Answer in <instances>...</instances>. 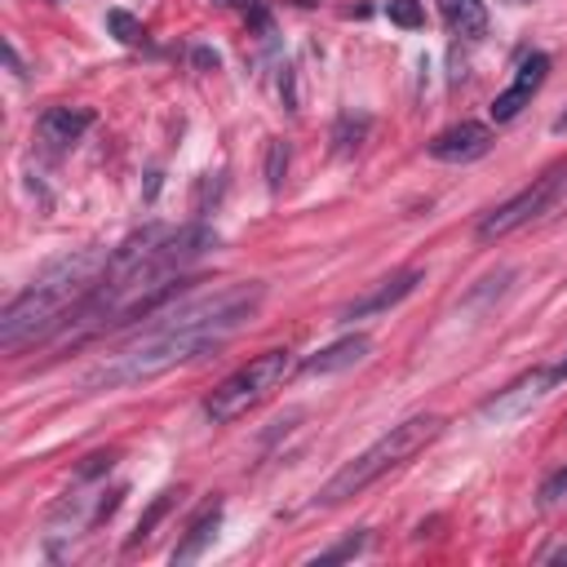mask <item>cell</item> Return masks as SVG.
<instances>
[{"instance_id": "obj_1", "label": "cell", "mask_w": 567, "mask_h": 567, "mask_svg": "<svg viewBox=\"0 0 567 567\" xmlns=\"http://www.w3.org/2000/svg\"><path fill=\"white\" fill-rule=\"evenodd\" d=\"M266 301V284L248 279V284H226L217 292L204 297H182V301H164L151 319V328H142L137 341H128L120 354H111L106 363H97L84 385L89 390H120V385H137L151 377H164L208 350H217L221 341H230Z\"/></svg>"}, {"instance_id": "obj_2", "label": "cell", "mask_w": 567, "mask_h": 567, "mask_svg": "<svg viewBox=\"0 0 567 567\" xmlns=\"http://www.w3.org/2000/svg\"><path fill=\"white\" fill-rule=\"evenodd\" d=\"M115 248H80L71 257L49 261L4 310H0V346L18 354L22 346H35L62 328V319L97 288L106 275Z\"/></svg>"}, {"instance_id": "obj_3", "label": "cell", "mask_w": 567, "mask_h": 567, "mask_svg": "<svg viewBox=\"0 0 567 567\" xmlns=\"http://www.w3.org/2000/svg\"><path fill=\"white\" fill-rule=\"evenodd\" d=\"M443 430V416H408V421H399V425H390L372 447H363L354 461H346L319 492H315V505H341V501H350V496H359V492H368L381 474H390L394 465H403L408 456H416L434 434Z\"/></svg>"}, {"instance_id": "obj_4", "label": "cell", "mask_w": 567, "mask_h": 567, "mask_svg": "<svg viewBox=\"0 0 567 567\" xmlns=\"http://www.w3.org/2000/svg\"><path fill=\"white\" fill-rule=\"evenodd\" d=\"M288 377H292V354L288 350H266V354L248 359L244 368H235L221 385H213V394L204 399V416L213 425H230V421L248 416V408H257Z\"/></svg>"}, {"instance_id": "obj_5", "label": "cell", "mask_w": 567, "mask_h": 567, "mask_svg": "<svg viewBox=\"0 0 567 567\" xmlns=\"http://www.w3.org/2000/svg\"><path fill=\"white\" fill-rule=\"evenodd\" d=\"M563 182H567V168H563V164L549 168V173H540L532 186H523L518 195H509L505 204H496V208L478 221V239H505V235H514L518 226H527L532 217L549 213V208L558 204Z\"/></svg>"}, {"instance_id": "obj_6", "label": "cell", "mask_w": 567, "mask_h": 567, "mask_svg": "<svg viewBox=\"0 0 567 567\" xmlns=\"http://www.w3.org/2000/svg\"><path fill=\"white\" fill-rule=\"evenodd\" d=\"M558 385V368H536V372H527V377H518L514 385H505V390H496V399H487L483 408H478V416L487 421V425H505V421H518L527 408H536L549 390Z\"/></svg>"}, {"instance_id": "obj_7", "label": "cell", "mask_w": 567, "mask_h": 567, "mask_svg": "<svg viewBox=\"0 0 567 567\" xmlns=\"http://www.w3.org/2000/svg\"><path fill=\"white\" fill-rule=\"evenodd\" d=\"M425 279V270L421 266H408V270H394L390 279H381V284H372L363 297H354V301H346L341 306V323H354V319H368V315H385V310H394L399 301H408L412 292H416V284Z\"/></svg>"}, {"instance_id": "obj_8", "label": "cell", "mask_w": 567, "mask_h": 567, "mask_svg": "<svg viewBox=\"0 0 567 567\" xmlns=\"http://www.w3.org/2000/svg\"><path fill=\"white\" fill-rule=\"evenodd\" d=\"M545 75H549V58H545V53H527V58L518 62L514 80L492 97V120H496V124H509V120L536 97V89L545 84Z\"/></svg>"}, {"instance_id": "obj_9", "label": "cell", "mask_w": 567, "mask_h": 567, "mask_svg": "<svg viewBox=\"0 0 567 567\" xmlns=\"http://www.w3.org/2000/svg\"><path fill=\"white\" fill-rule=\"evenodd\" d=\"M487 146H492V128L478 120H461V124L443 128L425 151H430V159H443V164H470V159L487 155Z\"/></svg>"}, {"instance_id": "obj_10", "label": "cell", "mask_w": 567, "mask_h": 567, "mask_svg": "<svg viewBox=\"0 0 567 567\" xmlns=\"http://www.w3.org/2000/svg\"><path fill=\"white\" fill-rule=\"evenodd\" d=\"M368 350H372V341H368L363 332H354V337H341V341H332V346L315 350V354L301 363V372H310V377H332V372L354 368V363H359Z\"/></svg>"}, {"instance_id": "obj_11", "label": "cell", "mask_w": 567, "mask_h": 567, "mask_svg": "<svg viewBox=\"0 0 567 567\" xmlns=\"http://www.w3.org/2000/svg\"><path fill=\"white\" fill-rule=\"evenodd\" d=\"M217 527H221V501L213 496L195 518H190V527H186V536L177 540V549L168 554L173 558V567H186V563H195L208 545H213V536H217Z\"/></svg>"}, {"instance_id": "obj_12", "label": "cell", "mask_w": 567, "mask_h": 567, "mask_svg": "<svg viewBox=\"0 0 567 567\" xmlns=\"http://www.w3.org/2000/svg\"><path fill=\"white\" fill-rule=\"evenodd\" d=\"M89 124H93V111H84V106H49L40 115V137L62 151V146H75L89 133Z\"/></svg>"}, {"instance_id": "obj_13", "label": "cell", "mask_w": 567, "mask_h": 567, "mask_svg": "<svg viewBox=\"0 0 567 567\" xmlns=\"http://www.w3.org/2000/svg\"><path fill=\"white\" fill-rule=\"evenodd\" d=\"M439 13H443V22H447L456 35L478 40V35L487 31V9H483V0H439Z\"/></svg>"}, {"instance_id": "obj_14", "label": "cell", "mask_w": 567, "mask_h": 567, "mask_svg": "<svg viewBox=\"0 0 567 567\" xmlns=\"http://www.w3.org/2000/svg\"><path fill=\"white\" fill-rule=\"evenodd\" d=\"M177 496H182V487H164V492H159V496H155V501L146 505V514L137 518V527H133V536H128V549H137L142 540H151V536H155L159 518H164V514H168V509L177 505Z\"/></svg>"}, {"instance_id": "obj_15", "label": "cell", "mask_w": 567, "mask_h": 567, "mask_svg": "<svg viewBox=\"0 0 567 567\" xmlns=\"http://www.w3.org/2000/svg\"><path fill=\"white\" fill-rule=\"evenodd\" d=\"M106 27L115 31V40H120V44H142V22H137L133 13L111 9V13H106Z\"/></svg>"}, {"instance_id": "obj_16", "label": "cell", "mask_w": 567, "mask_h": 567, "mask_svg": "<svg viewBox=\"0 0 567 567\" xmlns=\"http://www.w3.org/2000/svg\"><path fill=\"white\" fill-rule=\"evenodd\" d=\"M284 173H288V142H270L266 146V186L279 190L284 186Z\"/></svg>"}, {"instance_id": "obj_17", "label": "cell", "mask_w": 567, "mask_h": 567, "mask_svg": "<svg viewBox=\"0 0 567 567\" xmlns=\"http://www.w3.org/2000/svg\"><path fill=\"white\" fill-rule=\"evenodd\" d=\"M363 545H368V532H354V536L337 540L332 549H323L315 563H341V558H354V554H363Z\"/></svg>"}, {"instance_id": "obj_18", "label": "cell", "mask_w": 567, "mask_h": 567, "mask_svg": "<svg viewBox=\"0 0 567 567\" xmlns=\"http://www.w3.org/2000/svg\"><path fill=\"white\" fill-rule=\"evenodd\" d=\"M385 13H390V22H399V27H421V22H425V13H421L416 0H390Z\"/></svg>"}, {"instance_id": "obj_19", "label": "cell", "mask_w": 567, "mask_h": 567, "mask_svg": "<svg viewBox=\"0 0 567 567\" xmlns=\"http://www.w3.org/2000/svg\"><path fill=\"white\" fill-rule=\"evenodd\" d=\"M540 496H545V501H567V470L549 474V478H545V487H540Z\"/></svg>"}, {"instance_id": "obj_20", "label": "cell", "mask_w": 567, "mask_h": 567, "mask_svg": "<svg viewBox=\"0 0 567 567\" xmlns=\"http://www.w3.org/2000/svg\"><path fill=\"white\" fill-rule=\"evenodd\" d=\"M195 62H199V66H217V53H208V49H195Z\"/></svg>"}, {"instance_id": "obj_21", "label": "cell", "mask_w": 567, "mask_h": 567, "mask_svg": "<svg viewBox=\"0 0 567 567\" xmlns=\"http://www.w3.org/2000/svg\"><path fill=\"white\" fill-rule=\"evenodd\" d=\"M554 133H567V111H563V115L554 120Z\"/></svg>"}, {"instance_id": "obj_22", "label": "cell", "mask_w": 567, "mask_h": 567, "mask_svg": "<svg viewBox=\"0 0 567 567\" xmlns=\"http://www.w3.org/2000/svg\"><path fill=\"white\" fill-rule=\"evenodd\" d=\"M554 368H558V381H567V359H563V363H554Z\"/></svg>"}, {"instance_id": "obj_23", "label": "cell", "mask_w": 567, "mask_h": 567, "mask_svg": "<svg viewBox=\"0 0 567 567\" xmlns=\"http://www.w3.org/2000/svg\"><path fill=\"white\" fill-rule=\"evenodd\" d=\"M554 558H558V563H567V549H558V554H554Z\"/></svg>"}]
</instances>
